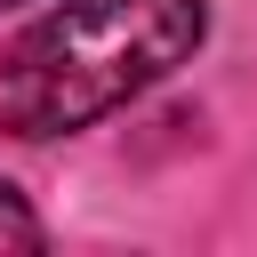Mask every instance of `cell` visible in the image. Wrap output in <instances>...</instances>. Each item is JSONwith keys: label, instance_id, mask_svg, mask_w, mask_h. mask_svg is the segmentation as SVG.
<instances>
[{"label": "cell", "instance_id": "cell-2", "mask_svg": "<svg viewBox=\"0 0 257 257\" xmlns=\"http://www.w3.org/2000/svg\"><path fill=\"white\" fill-rule=\"evenodd\" d=\"M48 233H40V217H32V201L0 177V249H40Z\"/></svg>", "mask_w": 257, "mask_h": 257}, {"label": "cell", "instance_id": "cell-1", "mask_svg": "<svg viewBox=\"0 0 257 257\" xmlns=\"http://www.w3.org/2000/svg\"><path fill=\"white\" fill-rule=\"evenodd\" d=\"M209 40V0H56L0 56V128L72 137L161 88Z\"/></svg>", "mask_w": 257, "mask_h": 257}, {"label": "cell", "instance_id": "cell-3", "mask_svg": "<svg viewBox=\"0 0 257 257\" xmlns=\"http://www.w3.org/2000/svg\"><path fill=\"white\" fill-rule=\"evenodd\" d=\"M0 8H16V0H0Z\"/></svg>", "mask_w": 257, "mask_h": 257}]
</instances>
